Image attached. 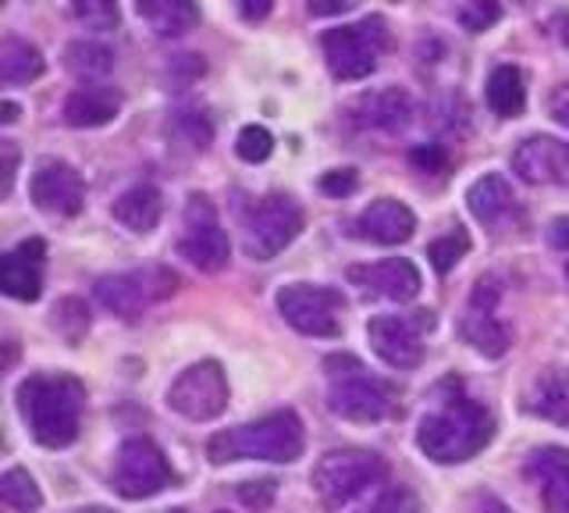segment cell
I'll use <instances>...</instances> for the list:
<instances>
[{
	"label": "cell",
	"mask_w": 569,
	"mask_h": 513,
	"mask_svg": "<svg viewBox=\"0 0 569 513\" xmlns=\"http://www.w3.org/2000/svg\"><path fill=\"white\" fill-rule=\"evenodd\" d=\"M136 11L164 40L186 37L200 26V4L196 0H136Z\"/></svg>",
	"instance_id": "22"
},
{
	"label": "cell",
	"mask_w": 569,
	"mask_h": 513,
	"mask_svg": "<svg viewBox=\"0 0 569 513\" xmlns=\"http://www.w3.org/2000/svg\"><path fill=\"white\" fill-rule=\"evenodd\" d=\"M349 282L360 286L363 296L391 299V304H406V299H413L423 286L417 264L406 257H388L378 264H356V268H349Z\"/></svg>",
	"instance_id": "16"
},
{
	"label": "cell",
	"mask_w": 569,
	"mask_h": 513,
	"mask_svg": "<svg viewBox=\"0 0 569 513\" xmlns=\"http://www.w3.org/2000/svg\"><path fill=\"white\" fill-rule=\"evenodd\" d=\"M236 150H239L242 161L260 165V161H267V157H271V150H274V136L267 132L263 126H246V129L239 132V139H236Z\"/></svg>",
	"instance_id": "34"
},
{
	"label": "cell",
	"mask_w": 569,
	"mask_h": 513,
	"mask_svg": "<svg viewBox=\"0 0 569 513\" xmlns=\"http://www.w3.org/2000/svg\"><path fill=\"white\" fill-rule=\"evenodd\" d=\"M278 314L302 335H313V339H335V335H342L346 296L331 286L296 282V286H284L278 293Z\"/></svg>",
	"instance_id": "8"
},
{
	"label": "cell",
	"mask_w": 569,
	"mask_h": 513,
	"mask_svg": "<svg viewBox=\"0 0 569 513\" xmlns=\"http://www.w3.org/2000/svg\"><path fill=\"white\" fill-rule=\"evenodd\" d=\"M435 325L431 310H413V314H388V317H373L367 325V339L370 349L388 367L409 371L423 361V332Z\"/></svg>",
	"instance_id": "12"
},
{
	"label": "cell",
	"mask_w": 569,
	"mask_h": 513,
	"mask_svg": "<svg viewBox=\"0 0 569 513\" xmlns=\"http://www.w3.org/2000/svg\"><path fill=\"white\" fill-rule=\"evenodd\" d=\"M462 335H467V343L477 349V353H485V357H506V349H509V332L502 328V322L491 314V310H470L467 314V322H462Z\"/></svg>",
	"instance_id": "28"
},
{
	"label": "cell",
	"mask_w": 569,
	"mask_h": 513,
	"mask_svg": "<svg viewBox=\"0 0 569 513\" xmlns=\"http://www.w3.org/2000/svg\"><path fill=\"white\" fill-rule=\"evenodd\" d=\"M485 506H488V513H512V510H506L502 503H495V500H488Z\"/></svg>",
	"instance_id": "47"
},
{
	"label": "cell",
	"mask_w": 569,
	"mask_h": 513,
	"mask_svg": "<svg viewBox=\"0 0 569 513\" xmlns=\"http://www.w3.org/2000/svg\"><path fill=\"white\" fill-rule=\"evenodd\" d=\"M352 0H307L310 14H335V11H346Z\"/></svg>",
	"instance_id": "44"
},
{
	"label": "cell",
	"mask_w": 569,
	"mask_h": 513,
	"mask_svg": "<svg viewBox=\"0 0 569 513\" xmlns=\"http://www.w3.org/2000/svg\"><path fill=\"white\" fill-rule=\"evenodd\" d=\"M43 76V55L26 40L0 43V79L8 86H22Z\"/></svg>",
	"instance_id": "27"
},
{
	"label": "cell",
	"mask_w": 569,
	"mask_h": 513,
	"mask_svg": "<svg viewBox=\"0 0 569 513\" xmlns=\"http://www.w3.org/2000/svg\"><path fill=\"white\" fill-rule=\"evenodd\" d=\"M29 193H32V204L47 210V215H61V218H71L79 215L82 204H86V186H82V175L64 165V161H40L32 171V182H29Z\"/></svg>",
	"instance_id": "14"
},
{
	"label": "cell",
	"mask_w": 569,
	"mask_h": 513,
	"mask_svg": "<svg viewBox=\"0 0 569 513\" xmlns=\"http://www.w3.org/2000/svg\"><path fill=\"white\" fill-rule=\"evenodd\" d=\"M64 65L68 72L82 79V82H97V79H107V72L114 68V55L100 43H86V40H76L68 43L64 50Z\"/></svg>",
	"instance_id": "29"
},
{
	"label": "cell",
	"mask_w": 569,
	"mask_h": 513,
	"mask_svg": "<svg viewBox=\"0 0 569 513\" xmlns=\"http://www.w3.org/2000/svg\"><path fill=\"white\" fill-rule=\"evenodd\" d=\"M302 233V207L284 197V193H271V197L257 200L246 210L242 221V250L253 260H274L281 250L299 239Z\"/></svg>",
	"instance_id": "7"
},
{
	"label": "cell",
	"mask_w": 569,
	"mask_h": 513,
	"mask_svg": "<svg viewBox=\"0 0 569 513\" xmlns=\"http://www.w3.org/2000/svg\"><path fill=\"white\" fill-rule=\"evenodd\" d=\"M79 513H111V510H103V506H89V510H79Z\"/></svg>",
	"instance_id": "48"
},
{
	"label": "cell",
	"mask_w": 569,
	"mask_h": 513,
	"mask_svg": "<svg viewBox=\"0 0 569 513\" xmlns=\"http://www.w3.org/2000/svg\"><path fill=\"white\" fill-rule=\"evenodd\" d=\"M325 367L331 371L328 411L335 417L370 424V421H385L396 411V403H399L396 385L367 375V367L356 357H328Z\"/></svg>",
	"instance_id": "4"
},
{
	"label": "cell",
	"mask_w": 569,
	"mask_h": 513,
	"mask_svg": "<svg viewBox=\"0 0 569 513\" xmlns=\"http://www.w3.org/2000/svg\"><path fill=\"white\" fill-rule=\"evenodd\" d=\"M278 495V482H271V477H263V482H246L239 485V500L249 506V510H267L274 503Z\"/></svg>",
	"instance_id": "37"
},
{
	"label": "cell",
	"mask_w": 569,
	"mask_h": 513,
	"mask_svg": "<svg viewBox=\"0 0 569 513\" xmlns=\"http://www.w3.org/2000/svg\"><path fill=\"white\" fill-rule=\"evenodd\" d=\"M512 171L530 186L569 189V144L556 136H530L516 147Z\"/></svg>",
	"instance_id": "15"
},
{
	"label": "cell",
	"mask_w": 569,
	"mask_h": 513,
	"mask_svg": "<svg viewBox=\"0 0 569 513\" xmlns=\"http://www.w3.org/2000/svg\"><path fill=\"white\" fill-rule=\"evenodd\" d=\"M352 228H356V236H360V239H370L378 246H399V243H406L409 236L417 233V215L402 200L381 197V200H373L370 207H363V215L356 218Z\"/></svg>",
	"instance_id": "18"
},
{
	"label": "cell",
	"mask_w": 569,
	"mask_h": 513,
	"mask_svg": "<svg viewBox=\"0 0 569 513\" xmlns=\"http://www.w3.org/2000/svg\"><path fill=\"white\" fill-rule=\"evenodd\" d=\"M174 513H186V510H174Z\"/></svg>",
	"instance_id": "50"
},
{
	"label": "cell",
	"mask_w": 569,
	"mask_h": 513,
	"mask_svg": "<svg viewBox=\"0 0 569 513\" xmlns=\"http://www.w3.org/2000/svg\"><path fill=\"white\" fill-rule=\"evenodd\" d=\"M0 157H4V182H0V193L11 197L14 189V168H18V150L11 144H0Z\"/></svg>",
	"instance_id": "41"
},
{
	"label": "cell",
	"mask_w": 569,
	"mask_h": 513,
	"mask_svg": "<svg viewBox=\"0 0 569 513\" xmlns=\"http://www.w3.org/2000/svg\"><path fill=\"white\" fill-rule=\"evenodd\" d=\"M467 250H470V236L462 233V228H456V233L441 236V239H435L431 246H427V257H431L438 275H449L456 264L467 257Z\"/></svg>",
	"instance_id": "31"
},
{
	"label": "cell",
	"mask_w": 569,
	"mask_h": 513,
	"mask_svg": "<svg viewBox=\"0 0 569 513\" xmlns=\"http://www.w3.org/2000/svg\"><path fill=\"white\" fill-rule=\"evenodd\" d=\"M527 406H530V414L559 424V428H569V375H562V371H545V375L533 382Z\"/></svg>",
	"instance_id": "24"
},
{
	"label": "cell",
	"mask_w": 569,
	"mask_h": 513,
	"mask_svg": "<svg viewBox=\"0 0 569 513\" xmlns=\"http://www.w3.org/2000/svg\"><path fill=\"white\" fill-rule=\"evenodd\" d=\"M236 8H239V14L246 22H263L267 14H271L274 0H236Z\"/></svg>",
	"instance_id": "39"
},
{
	"label": "cell",
	"mask_w": 569,
	"mask_h": 513,
	"mask_svg": "<svg viewBox=\"0 0 569 513\" xmlns=\"http://www.w3.org/2000/svg\"><path fill=\"white\" fill-rule=\"evenodd\" d=\"M409 115H413V100L402 90H378V93H363L352 103V118L356 126L363 129H385V132H399L406 129Z\"/></svg>",
	"instance_id": "20"
},
{
	"label": "cell",
	"mask_w": 569,
	"mask_h": 513,
	"mask_svg": "<svg viewBox=\"0 0 569 513\" xmlns=\"http://www.w3.org/2000/svg\"><path fill=\"white\" fill-rule=\"evenodd\" d=\"M498 19H502V4H498V0H462V8H459V22L470 32H485Z\"/></svg>",
	"instance_id": "35"
},
{
	"label": "cell",
	"mask_w": 569,
	"mask_h": 513,
	"mask_svg": "<svg viewBox=\"0 0 569 513\" xmlns=\"http://www.w3.org/2000/svg\"><path fill=\"white\" fill-rule=\"evenodd\" d=\"M527 477L541 495L548 513H569V450L566 446H541L527 460Z\"/></svg>",
	"instance_id": "17"
},
{
	"label": "cell",
	"mask_w": 569,
	"mask_h": 513,
	"mask_svg": "<svg viewBox=\"0 0 569 513\" xmlns=\"http://www.w3.org/2000/svg\"><path fill=\"white\" fill-rule=\"evenodd\" d=\"M385 474H388V464L378 453L331 450L317 460L310 482H313V492L320 495V503L331 510H342L356 500V495H363L370 485L385 482Z\"/></svg>",
	"instance_id": "5"
},
{
	"label": "cell",
	"mask_w": 569,
	"mask_h": 513,
	"mask_svg": "<svg viewBox=\"0 0 569 513\" xmlns=\"http://www.w3.org/2000/svg\"><path fill=\"white\" fill-rule=\"evenodd\" d=\"M566 278H569V264H566Z\"/></svg>",
	"instance_id": "49"
},
{
	"label": "cell",
	"mask_w": 569,
	"mask_h": 513,
	"mask_svg": "<svg viewBox=\"0 0 569 513\" xmlns=\"http://www.w3.org/2000/svg\"><path fill=\"white\" fill-rule=\"evenodd\" d=\"M76 19L86 22L89 29H114L121 11H118V0H68Z\"/></svg>",
	"instance_id": "33"
},
{
	"label": "cell",
	"mask_w": 569,
	"mask_h": 513,
	"mask_svg": "<svg viewBox=\"0 0 569 513\" xmlns=\"http://www.w3.org/2000/svg\"><path fill=\"white\" fill-rule=\"evenodd\" d=\"M178 289V278L168 268H136V272H118V275H103L97 282V299L100 304L132 322V317L147 314L150 307L164 304V299Z\"/></svg>",
	"instance_id": "9"
},
{
	"label": "cell",
	"mask_w": 569,
	"mask_h": 513,
	"mask_svg": "<svg viewBox=\"0 0 569 513\" xmlns=\"http://www.w3.org/2000/svg\"><path fill=\"white\" fill-rule=\"evenodd\" d=\"M0 111H4V115H0V121H4V126H14V121H18V103L4 100V103H0Z\"/></svg>",
	"instance_id": "46"
},
{
	"label": "cell",
	"mask_w": 569,
	"mask_h": 513,
	"mask_svg": "<svg viewBox=\"0 0 569 513\" xmlns=\"http://www.w3.org/2000/svg\"><path fill=\"white\" fill-rule=\"evenodd\" d=\"M168 406L186 421H213L228 406V378L218 361H200L186 367L168 388Z\"/></svg>",
	"instance_id": "11"
},
{
	"label": "cell",
	"mask_w": 569,
	"mask_h": 513,
	"mask_svg": "<svg viewBox=\"0 0 569 513\" xmlns=\"http://www.w3.org/2000/svg\"><path fill=\"white\" fill-rule=\"evenodd\" d=\"M491 438L495 417L480 403L459 396L420 421L417 446L435 464H462V460H473Z\"/></svg>",
	"instance_id": "3"
},
{
	"label": "cell",
	"mask_w": 569,
	"mask_h": 513,
	"mask_svg": "<svg viewBox=\"0 0 569 513\" xmlns=\"http://www.w3.org/2000/svg\"><path fill=\"white\" fill-rule=\"evenodd\" d=\"M121 111V97L107 86H86L64 100V121L71 129H100Z\"/></svg>",
	"instance_id": "21"
},
{
	"label": "cell",
	"mask_w": 569,
	"mask_h": 513,
	"mask_svg": "<svg viewBox=\"0 0 569 513\" xmlns=\"http://www.w3.org/2000/svg\"><path fill=\"white\" fill-rule=\"evenodd\" d=\"M86 406V388L71 375H29L18 385V411H22L32 438L47 450L71 446L79 438Z\"/></svg>",
	"instance_id": "1"
},
{
	"label": "cell",
	"mask_w": 569,
	"mask_h": 513,
	"mask_svg": "<svg viewBox=\"0 0 569 513\" xmlns=\"http://www.w3.org/2000/svg\"><path fill=\"white\" fill-rule=\"evenodd\" d=\"M467 207H470V215L477 221L495 225L512 207V189H509V182L502 179V175H485V179H477L467 189Z\"/></svg>",
	"instance_id": "26"
},
{
	"label": "cell",
	"mask_w": 569,
	"mask_h": 513,
	"mask_svg": "<svg viewBox=\"0 0 569 513\" xmlns=\"http://www.w3.org/2000/svg\"><path fill=\"white\" fill-rule=\"evenodd\" d=\"M307 450V432L296 411H274L260 421L239 424V428L218 432L207 442L210 464H231V460H271V464H292Z\"/></svg>",
	"instance_id": "2"
},
{
	"label": "cell",
	"mask_w": 569,
	"mask_h": 513,
	"mask_svg": "<svg viewBox=\"0 0 569 513\" xmlns=\"http://www.w3.org/2000/svg\"><path fill=\"white\" fill-rule=\"evenodd\" d=\"M111 215L118 225H124L129 233L136 236H147L157 228L160 215H164V200H160V189L157 186H132L124 189L121 197L114 200Z\"/></svg>",
	"instance_id": "23"
},
{
	"label": "cell",
	"mask_w": 569,
	"mask_h": 513,
	"mask_svg": "<svg viewBox=\"0 0 569 513\" xmlns=\"http://www.w3.org/2000/svg\"><path fill=\"white\" fill-rule=\"evenodd\" d=\"M114 492L124 500H150L174 485V471L153 438H124L114 456Z\"/></svg>",
	"instance_id": "10"
},
{
	"label": "cell",
	"mask_w": 569,
	"mask_h": 513,
	"mask_svg": "<svg viewBox=\"0 0 569 513\" xmlns=\"http://www.w3.org/2000/svg\"><path fill=\"white\" fill-rule=\"evenodd\" d=\"M363 513H417V500L409 489H388L378 495V503Z\"/></svg>",
	"instance_id": "36"
},
{
	"label": "cell",
	"mask_w": 569,
	"mask_h": 513,
	"mask_svg": "<svg viewBox=\"0 0 569 513\" xmlns=\"http://www.w3.org/2000/svg\"><path fill=\"white\" fill-rule=\"evenodd\" d=\"M413 161L423 165V168H431V165H445V157H441L438 150H417V154H413Z\"/></svg>",
	"instance_id": "45"
},
{
	"label": "cell",
	"mask_w": 569,
	"mask_h": 513,
	"mask_svg": "<svg viewBox=\"0 0 569 513\" xmlns=\"http://www.w3.org/2000/svg\"><path fill=\"white\" fill-rule=\"evenodd\" d=\"M488 108L498 118H520L527 108V86H523V72L516 65H502L495 68L488 79Z\"/></svg>",
	"instance_id": "25"
},
{
	"label": "cell",
	"mask_w": 569,
	"mask_h": 513,
	"mask_svg": "<svg viewBox=\"0 0 569 513\" xmlns=\"http://www.w3.org/2000/svg\"><path fill=\"white\" fill-rule=\"evenodd\" d=\"M0 500L18 513H36L43 506V492L36 485V477L22 467H8L0 474Z\"/></svg>",
	"instance_id": "30"
},
{
	"label": "cell",
	"mask_w": 569,
	"mask_h": 513,
	"mask_svg": "<svg viewBox=\"0 0 569 513\" xmlns=\"http://www.w3.org/2000/svg\"><path fill=\"white\" fill-rule=\"evenodd\" d=\"M53 328H58L64 339L76 346L89 332V310H86L82 299H61V304L53 307Z\"/></svg>",
	"instance_id": "32"
},
{
	"label": "cell",
	"mask_w": 569,
	"mask_h": 513,
	"mask_svg": "<svg viewBox=\"0 0 569 513\" xmlns=\"http://www.w3.org/2000/svg\"><path fill=\"white\" fill-rule=\"evenodd\" d=\"M178 254H182L192 268L210 272V275L228 268V260H231V243L224 236L218 215H213L210 200L200 197V193L189 197L186 204V233L178 239Z\"/></svg>",
	"instance_id": "13"
},
{
	"label": "cell",
	"mask_w": 569,
	"mask_h": 513,
	"mask_svg": "<svg viewBox=\"0 0 569 513\" xmlns=\"http://www.w3.org/2000/svg\"><path fill=\"white\" fill-rule=\"evenodd\" d=\"M47 257V243L43 239H26L18 250H11L0 260V289L11 299H40L43 293V272L40 264Z\"/></svg>",
	"instance_id": "19"
},
{
	"label": "cell",
	"mask_w": 569,
	"mask_h": 513,
	"mask_svg": "<svg viewBox=\"0 0 569 513\" xmlns=\"http://www.w3.org/2000/svg\"><path fill=\"white\" fill-rule=\"evenodd\" d=\"M498 299V282L495 278H480L477 289H473V307L477 310H491Z\"/></svg>",
	"instance_id": "40"
},
{
	"label": "cell",
	"mask_w": 569,
	"mask_h": 513,
	"mask_svg": "<svg viewBox=\"0 0 569 513\" xmlns=\"http://www.w3.org/2000/svg\"><path fill=\"white\" fill-rule=\"evenodd\" d=\"M388 47V26L385 19H363L342 29L325 32V61L328 72L342 82H360L378 68L381 55Z\"/></svg>",
	"instance_id": "6"
},
{
	"label": "cell",
	"mask_w": 569,
	"mask_h": 513,
	"mask_svg": "<svg viewBox=\"0 0 569 513\" xmlns=\"http://www.w3.org/2000/svg\"><path fill=\"white\" fill-rule=\"evenodd\" d=\"M548 243L556 246V250L569 254V215H562V218H556L548 225Z\"/></svg>",
	"instance_id": "43"
},
{
	"label": "cell",
	"mask_w": 569,
	"mask_h": 513,
	"mask_svg": "<svg viewBox=\"0 0 569 513\" xmlns=\"http://www.w3.org/2000/svg\"><path fill=\"white\" fill-rule=\"evenodd\" d=\"M320 189L331 193V197H346V193L356 189V171L352 168H342V171H331L320 179Z\"/></svg>",
	"instance_id": "38"
},
{
	"label": "cell",
	"mask_w": 569,
	"mask_h": 513,
	"mask_svg": "<svg viewBox=\"0 0 569 513\" xmlns=\"http://www.w3.org/2000/svg\"><path fill=\"white\" fill-rule=\"evenodd\" d=\"M551 118H556L562 129H569V82H562L559 90L551 93Z\"/></svg>",
	"instance_id": "42"
}]
</instances>
